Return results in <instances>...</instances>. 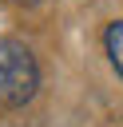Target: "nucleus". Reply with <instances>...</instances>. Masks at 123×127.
Returning <instances> with one entry per match:
<instances>
[{
    "mask_svg": "<svg viewBox=\"0 0 123 127\" xmlns=\"http://www.w3.org/2000/svg\"><path fill=\"white\" fill-rule=\"evenodd\" d=\"M36 87H40L36 56L16 40H0V99L8 107H20L36 95Z\"/></svg>",
    "mask_w": 123,
    "mask_h": 127,
    "instance_id": "f257e3e1",
    "label": "nucleus"
},
{
    "mask_svg": "<svg viewBox=\"0 0 123 127\" xmlns=\"http://www.w3.org/2000/svg\"><path fill=\"white\" fill-rule=\"evenodd\" d=\"M103 44H107V56H111V67L123 75V20H115V24H107V32H103Z\"/></svg>",
    "mask_w": 123,
    "mask_h": 127,
    "instance_id": "f03ea898",
    "label": "nucleus"
},
{
    "mask_svg": "<svg viewBox=\"0 0 123 127\" xmlns=\"http://www.w3.org/2000/svg\"><path fill=\"white\" fill-rule=\"evenodd\" d=\"M16 4H40V0H16Z\"/></svg>",
    "mask_w": 123,
    "mask_h": 127,
    "instance_id": "7ed1b4c3",
    "label": "nucleus"
}]
</instances>
